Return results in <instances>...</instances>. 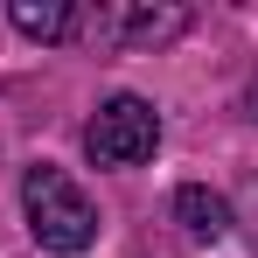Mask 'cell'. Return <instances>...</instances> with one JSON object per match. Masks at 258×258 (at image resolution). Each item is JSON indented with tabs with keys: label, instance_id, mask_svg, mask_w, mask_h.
<instances>
[{
	"label": "cell",
	"instance_id": "8992f818",
	"mask_svg": "<svg viewBox=\"0 0 258 258\" xmlns=\"http://www.w3.org/2000/svg\"><path fill=\"white\" fill-rule=\"evenodd\" d=\"M230 223H244V237H251V251H258V174L237 181V196H230Z\"/></svg>",
	"mask_w": 258,
	"mask_h": 258
},
{
	"label": "cell",
	"instance_id": "7a4b0ae2",
	"mask_svg": "<svg viewBox=\"0 0 258 258\" xmlns=\"http://www.w3.org/2000/svg\"><path fill=\"white\" fill-rule=\"evenodd\" d=\"M154 147H161V112L133 91L105 98L84 126V154L98 168H140V161H154Z\"/></svg>",
	"mask_w": 258,
	"mask_h": 258
},
{
	"label": "cell",
	"instance_id": "277c9868",
	"mask_svg": "<svg viewBox=\"0 0 258 258\" xmlns=\"http://www.w3.org/2000/svg\"><path fill=\"white\" fill-rule=\"evenodd\" d=\"M174 216H181V230H188L196 244H216V237H230V196H216V188H203V181L174 188Z\"/></svg>",
	"mask_w": 258,
	"mask_h": 258
},
{
	"label": "cell",
	"instance_id": "5b68a950",
	"mask_svg": "<svg viewBox=\"0 0 258 258\" xmlns=\"http://www.w3.org/2000/svg\"><path fill=\"white\" fill-rule=\"evenodd\" d=\"M7 21H14L28 42H63V35H77V7H70V0H14Z\"/></svg>",
	"mask_w": 258,
	"mask_h": 258
},
{
	"label": "cell",
	"instance_id": "3957f363",
	"mask_svg": "<svg viewBox=\"0 0 258 258\" xmlns=\"http://www.w3.org/2000/svg\"><path fill=\"white\" fill-rule=\"evenodd\" d=\"M188 28V7H147V0H126V7H98L91 35L112 49H161Z\"/></svg>",
	"mask_w": 258,
	"mask_h": 258
},
{
	"label": "cell",
	"instance_id": "52a82bcc",
	"mask_svg": "<svg viewBox=\"0 0 258 258\" xmlns=\"http://www.w3.org/2000/svg\"><path fill=\"white\" fill-rule=\"evenodd\" d=\"M251 119H258V91H251Z\"/></svg>",
	"mask_w": 258,
	"mask_h": 258
},
{
	"label": "cell",
	"instance_id": "6da1fadb",
	"mask_svg": "<svg viewBox=\"0 0 258 258\" xmlns=\"http://www.w3.org/2000/svg\"><path fill=\"white\" fill-rule=\"evenodd\" d=\"M21 210H28V237L49 258H77V251L98 244V203L49 161H35L21 174Z\"/></svg>",
	"mask_w": 258,
	"mask_h": 258
}]
</instances>
